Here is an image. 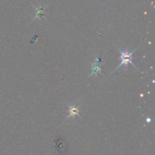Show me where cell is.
Segmentation results:
<instances>
[{
    "instance_id": "obj_1",
    "label": "cell",
    "mask_w": 155,
    "mask_h": 155,
    "mask_svg": "<svg viewBox=\"0 0 155 155\" xmlns=\"http://www.w3.org/2000/svg\"><path fill=\"white\" fill-rule=\"evenodd\" d=\"M136 49H134V50H132V51H129V50H119V49H118V51H119V53H120V57L121 62H120V65H118L116 68H115L114 71H112L111 74H113V73L114 72V71H116L118 68H121V67H123V66L125 67L126 69H127V66H128L129 64H131L132 65H133L135 68H137V69L140 71V70L139 69V68H138L136 65H135V64L133 63V59H134V57H133V53L136 52Z\"/></svg>"
},
{
    "instance_id": "obj_2",
    "label": "cell",
    "mask_w": 155,
    "mask_h": 155,
    "mask_svg": "<svg viewBox=\"0 0 155 155\" xmlns=\"http://www.w3.org/2000/svg\"><path fill=\"white\" fill-rule=\"evenodd\" d=\"M68 117L66 118V120L69 119L70 118H73L74 120L75 119L76 116H79L80 118H82L80 115V107H81L82 104H77V103H73L71 104H68Z\"/></svg>"
},
{
    "instance_id": "obj_3",
    "label": "cell",
    "mask_w": 155,
    "mask_h": 155,
    "mask_svg": "<svg viewBox=\"0 0 155 155\" xmlns=\"http://www.w3.org/2000/svg\"><path fill=\"white\" fill-rule=\"evenodd\" d=\"M91 70H92V73L89 74V77H91V76L93 75V74H96L97 75L98 74H101V75H103L101 72V67H100L99 65H98L95 62H92V63H91Z\"/></svg>"
},
{
    "instance_id": "obj_4",
    "label": "cell",
    "mask_w": 155,
    "mask_h": 155,
    "mask_svg": "<svg viewBox=\"0 0 155 155\" xmlns=\"http://www.w3.org/2000/svg\"><path fill=\"white\" fill-rule=\"evenodd\" d=\"M34 8V9L36 10V15H35V17L33 18V21H34V20L37 19V18H41L42 17H45V14L44 13V10H45V9H44L43 7H42V6H39V7H33Z\"/></svg>"
},
{
    "instance_id": "obj_5",
    "label": "cell",
    "mask_w": 155,
    "mask_h": 155,
    "mask_svg": "<svg viewBox=\"0 0 155 155\" xmlns=\"http://www.w3.org/2000/svg\"><path fill=\"white\" fill-rule=\"evenodd\" d=\"M95 62H96V63L98 64V65H104V62H103L102 56H96V57H95Z\"/></svg>"
},
{
    "instance_id": "obj_6",
    "label": "cell",
    "mask_w": 155,
    "mask_h": 155,
    "mask_svg": "<svg viewBox=\"0 0 155 155\" xmlns=\"http://www.w3.org/2000/svg\"><path fill=\"white\" fill-rule=\"evenodd\" d=\"M147 122H151V119H147Z\"/></svg>"
}]
</instances>
